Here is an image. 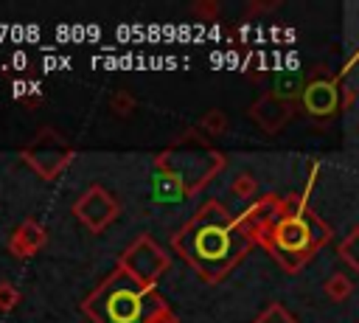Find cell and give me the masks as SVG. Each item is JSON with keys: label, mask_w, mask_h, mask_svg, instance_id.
<instances>
[{"label": "cell", "mask_w": 359, "mask_h": 323, "mask_svg": "<svg viewBox=\"0 0 359 323\" xmlns=\"http://www.w3.org/2000/svg\"><path fill=\"white\" fill-rule=\"evenodd\" d=\"M191 11H194L196 17H202V20H213V17L219 14V3H216V0H199V3L191 6Z\"/></svg>", "instance_id": "obj_20"}, {"label": "cell", "mask_w": 359, "mask_h": 323, "mask_svg": "<svg viewBox=\"0 0 359 323\" xmlns=\"http://www.w3.org/2000/svg\"><path fill=\"white\" fill-rule=\"evenodd\" d=\"M149 323H180V317H177V315L171 312V306L165 303L163 309H157V312L151 315V320H149Z\"/></svg>", "instance_id": "obj_21"}, {"label": "cell", "mask_w": 359, "mask_h": 323, "mask_svg": "<svg viewBox=\"0 0 359 323\" xmlns=\"http://www.w3.org/2000/svg\"><path fill=\"white\" fill-rule=\"evenodd\" d=\"M323 292L331 298V301H345V298H351V292H353V281L345 275V272H334L325 284H323Z\"/></svg>", "instance_id": "obj_13"}, {"label": "cell", "mask_w": 359, "mask_h": 323, "mask_svg": "<svg viewBox=\"0 0 359 323\" xmlns=\"http://www.w3.org/2000/svg\"><path fill=\"white\" fill-rule=\"evenodd\" d=\"M306 84H303V70L300 67H289V70H278L275 73V84H272V95L283 98V101H294L297 95H303Z\"/></svg>", "instance_id": "obj_12"}, {"label": "cell", "mask_w": 359, "mask_h": 323, "mask_svg": "<svg viewBox=\"0 0 359 323\" xmlns=\"http://www.w3.org/2000/svg\"><path fill=\"white\" fill-rule=\"evenodd\" d=\"M165 301L157 286H143L126 270H115L81 301V312L93 323H149Z\"/></svg>", "instance_id": "obj_3"}, {"label": "cell", "mask_w": 359, "mask_h": 323, "mask_svg": "<svg viewBox=\"0 0 359 323\" xmlns=\"http://www.w3.org/2000/svg\"><path fill=\"white\" fill-rule=\"evenodd\" d=\"M199 129H202L205 135H224V129H227V115H224L222 110H208V112L202 115V121H199Z\"/></svg>", "instance_id": "obj_15"}, {"label": "cell", "mask_w": 359, "mask_h": 323, "mask_svg": "<svg viewBox=\"0 0 359 323\" xmlns=\"http://www.w3.org/2000/svg\"><path fill=\"white\" fill-rule=\"evenodd\" d=\"M337 253H339V258H342L353 272H359V228H353V230L339 242Z\"/></svg>", "instance_id": "obj_14"}, {"label": "cell", "mask_w": 359, "mask_h": 323, "mask_svg": "<svg viewBox=\"0 0 359 323\" xmlns=\"http://www.w3.org/2000/svg\"><path fill=\"white\" fill-rule=\"evenodd\" d=\"M224 166V154L194 129H185L154 154V171L160 183L180 197H196Z\"/></svg>", "instance_id": "obj_2"}, {"label": "cell", "mask_w": 359, "mask_h": 323, "mask_svg": "<svg viewBox=\"0 0 359 323\" xmlns=\"http://www.w3.org/2000/svg\"><path fill=\"white\" fill-rule=\"evenodd\" d=\"M250 118L264 129V132H278L280 126H286V121L292 118V104L289 101H283V98H278V95H272V93H266V95H261L252 107H250Z\"/></svg>", "instance_id": "obj_11"}, {"label": "cell", "mask_w": 359, "mask_h": 323, "mask_svg": "<svg viewBox=\"0 0 359 323\" xmlns=\"http://www.w3.org/2000/svg\"><path fill=\"white\" fill-rule=\"evenodd\" d=\"M252 244L255 242L219 199L202 202L196 213L171 233V247L208 284L222 281L252 250Z\"/></svg>", "instance_id": "obj_1"}, {"label": "cell", "mask_w": 359, "mask_h": 323, "mask_svg": "<svg viewBox=\"0 0 359 323\" xmlns=\"http://www.w3.org/2000/svg\"><path fill=\"white\" fill-rule=\"evenodd\" d=\"M118 267L126 270L135 281H140L143 286H157L160 275L171 267V258L168 253L149 236V233H140L135 242H129L121 256H118Z\"/></svg>", "instance_id": "obj_6"}, {"label": "cell", "mask_w": 359, "mask_h": 323, "mask_svg": "<svg viewBox=\"0 0 359 323\" xmlns=\"http://www.w3.org/2000/svg\"><path fill=\"white\" fill-rule=\"evenodd\" d=\"M73 216L90 230V233H104L118 216H121V202L112 197L104 185H90L76 202H73Z\"/></svg>", "instance_id": "obj_7"}, {"label": "cell", "mask_w": 359, "mask_h": 323, "mask_svg": "<svg viewBox=\"0 0 359 323\" xmlns=\"http://www.w3.org/2000/svg\"><path fill=\"white\" fill-rule=\"evenodd\" d=\"M135 107H137V98H135L129 90H118V93H112V98H109V110H112L115 115H121V118L132 115Z\"/></svg>", "instance_id": "obj_18"}, {"label": "cell", "mask_w": 359, "mask_h": 323, "mask_svg": "<svg viewBox=\"0 0 359 323\" xmlns=\"http://www.w3.org/2000/svg\"><path fill=\"white\" fill-rule=\"evenodd\" d=\"M252 323H297V317H294L286 306H280V303H269Z\"/></svg>", "instance_id": "obj_17"}, {"label": "cell", "mask_w": 359, "mask_h": 323, "mask_svg": "<svg viewBox=\"0 0 359 323\" xmlns=\"http://www.w3.org/2000/svg\"><path fill=\"white\" fill-rule=\"evenodd\" d=\"M230 191H233V197H238V199H244V202H250L252 197H255V191H258V180L252 177V174H238L233 183H230Z\"/></svg>", "instance_id": "obj_16"}, {"label": "cell", "mask_w": 359, "mask_h": 323, "mask_svg": "<svg viewBox=\"0 0 359 323\" xmlns=\"http://www.w3.org/2000/svg\"><path fill=\"white\" fill-rule=\"evenodd\" d=\"M22 163H28L42 180H56L76 157L73 143L65 140V135H59V129L53 126H42L31 143H25L20 149Z\"/></svg>", "instance_id": "obj_5"}, {"label": "cell", "mask_w": 359, "mask_h": 323, "mask_svg": "<svg viewBox=\"0 0 359 323\" xmlns=\"http://www.w3.org/2000/svg\"><path fill=\"white\" fill-rule=\"evenodd\" d=\"M328 239L331 230L306 208L297 216H280L255 244H261L286 272H297Z\"/></svg>", "instance_id": "obj_4"}, {"label": "cell", "mask_w": 359, "mask_h": 323, "mask_svg": "<svg viewBox=\"0 0 359 323\" xmlns=\"http://www.w3.org/2000/svg\"><path fill=\"white\" fill-rule=\"evenodd\" d=\"M236 219H238V228H241L252 242H258L261 233H266V230L280 219V197H278V194H264L261 199L250 202L247 211H244L241 216H236Z\"/></svg>", "instance_id": "obj_8"}, {"label": "cell", "mask_w": 359, "mask_h": 323, "mask_svg": "<svg viewBox=\"0 0 359 323\" xmlns=\"http://www.w3.org/2000/svg\"><path fill=\"white\" fill-rule=\"evenodd\" d=\"M300 104L309 115L314 118H328L337 112L339 107V90H337V79H314L306 84Z\"/></svg>", "instance_id": "obj_9"}, {"label": "cell", "mask_w": 359, "mask_h": 323, "mask_svg": "<svg viewBox=\"0 0 359 323\" xmlns=\"http://www.w3.org/2000/svg\"><path fill=\"white\" fill-rule=\"evenodd\" d=\"M20 303V289L11 281H0V312H11Z\"/></svg>", "instance_id": "obj_19"}, {"label": "cell", "mask_w": 359, "mask_h": 323, "mask_svg": "<svg viewBox=\"0 0 359 323\" xmlns=\"http://www.w3.org/2000/svg\"><path fill=\"white\" fill-rule=\"evenodd\" d=\"M45 244H48V230L31 216L22 219L8 236V250L17 258H34Z\"/></svg>", "instance_id": "obj_10"}]
</instances>
